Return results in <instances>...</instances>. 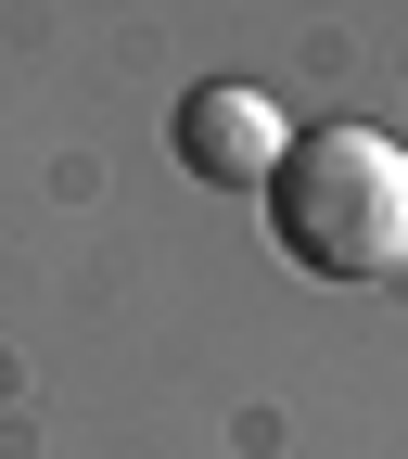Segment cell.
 Listing matches in <instances>:
<instances>
[{
  "label": "cell",
  "mask_w": 408,
  "mask_h": 459,
  "mask_svg": "<svg viewBox=\"0 0 408 459\" xmlns=\"http://www.w3.org/2000/svg\"><path fill=\"white\" fill-rule=\"evenodd\" d=\"M268 243L307 281H408V153L383 128H294L268 166Z\"/></svg>",
  "instance_id": "6da1fadb"
},
{
  "label": "cell",
  "mask_w": 408,
  "mask_h": 459,
  "mask_svg": "<svg viewBox=\"0 0 408 459\" xmlns=\"http://www.w3.org/2000/svg\"><path fill=\"white\" fill-rule=\"evenodd\" d=\"M166 141H179V166L204 192H268V166L294 153V115H281L268 90H243V77H204L179 115H166Z\"/></svg>",
  "instance_id": "7a4b0ae2"
}]
</instances>
